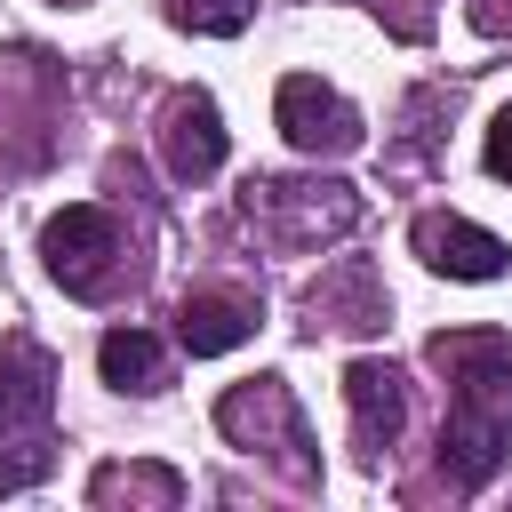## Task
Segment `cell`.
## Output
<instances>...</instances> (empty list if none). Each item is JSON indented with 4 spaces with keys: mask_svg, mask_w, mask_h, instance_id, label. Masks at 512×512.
Wrapping results in <instances>:
<instances>
[{
    "mask_svg": "<svg viewBox=\"0 0 512 512\" xmlns=\"http://www.w3.org/2000/svg\"><path fill=\"white\" fill-rule=\"evenodd\" d=\"M424 360L456 384L448 432H440V472L472 496L512 448V336L504 328H440Z\"/></svg>",
    "mask_w": 512,
    "mask_h": 512,
    "instance_id": "cell-1",
    "label": "cell"
},
{
    "mask_svg": "<svg viewBox=\"0 0 512 512\" xmlns=\"http://www.w3.org/2000/svg\"><path fill=\"white\" fill-rule=\"evenodd\" d=\"M240 216L272 240V248H320V240H336V232H352L360 224V200H352V184H304V176H256L248 184V200H240Z\"/></svg>",
    "mask_w": 512,
    "mask_h": 512,
    "instance_id": "cell-2",
    "label": "cell"
},
{
    "mask_svg": "<svg viewBox=\"0 0 512 512\" xmlns=\"http://www.w3.org/2000/svg\"><path fill=\"white\" fill-rule=\"evenodd\" d=\"M216 424H224L240 448L280 456V464H288V480H312V472H320V464H312L304 408H296V392H288L280 376H248V384H232V392L216 400Z\"/></svg>",
    "mask_w": 512,
    "mask_h": 512,
    "instance_id": "cell-3",
    "label": "cell"
},
{
    "mask_svg": "<svg viewBox=\"0 0 512 512\" xmlns=\"http://www.w3.org/2000/svg\"><path fill=\"white\" fill-rule=\"evenodd\" d=\"M40 256L72 296H104L112 272H120V216L96 208V200H72L40 224Z\"/></svg>",
    "mask_w": 512,
    "mask_h": 512,
    "instance_id": "cell-4",
    "label": "cell"
},
{
    "mask_svg": "<svg viewBox=\"0 0 512 512\" xmlns=\"http://www.w3.org/2000/svg\"><path fill=\"white\" fill-rule=\"evenodd\" d=\"M272 120H280V136H288L296 152H312V160H320V152H328V160H336V152H360V136H368L360 112H352L328 80H312V72H288V80H280Z\"/></svg>",
    "mask_w": 512,
    "mask_h": 512,
    "instance_id": "cell-5",
    "label": "cell"
},
{
    "mask_svg": "<svg viewBox=\"0 0 512 512\" xmlns=\"http://www.w3.org/2000/svg\"><path fill=\"white\" fill-rule=\"evenodd\" d=\"M408 248H416L432 272H448V280H496V272L512 264V248H504L496 232L464 224V216H416V224H408Z\"/></svg>",
    "mask_w": 512,
    "mask_h": 512,
    "instance_id": "cell-6",
    "label": "cell"
},
{
    "mask_svg": "<svg viewBox=\"0 0 512 512\" xmlns=\"http://www.w3.org/2000/svg\"><path fill=\"white\" fill-rule=\"evenodd\" d=\"M160 160H168L176 184H208V176L224 168V120H216V104H208L200 88L168 104V120H160Z\"/></svg>",
    "mask_w": 512,
    "mask_h": 512,
    "instance_id": "cell-7",
    "label": "cell"
},
{
    "mask_svg": "<svg viewBox=\"0 0 512 512\" xmlns=\"http://www.w3.org/2000/svg\"><path fill=\"white\" fill-rule=\"evenodd\" d=\"M344 400H352V440H360V456L376 464V456L400 440V424H408V392H400L392 360H352V368H344Z\"/></svg>",
    "mask_w": 512,
    "mask_h": 512,
    "instance_id": "cell-8",
    "label": "cell"
},
{
    "mask_svg": "<svg viewBox=\"0 0 512 512\" xmlns=\"http://www.w3.org/2000/svg\"><path fill=\"white\" fill-rule=\"evenodd\" d=\"M176 336H184L192 360H216V352H232V344L256 336V296H240V288H200V296H184Z\"/></svg>",
    "mask_w": 512,
    "mask_h": 512,
    "instance_id": "cell-9",
    "label": "cell"
},
{
    "mask_svg": "<svg viewBox=\"0 0 512 512\" xmlns=\"http://www.w3.org/2000/svg\"><path fill=\"white\" fill-rule=\"evenodd\" d=\"M48 408H56V360L32 344L0 352V424H40Z\"/></svg>",
    "mask_w": 512,
    "mask_h": 512,
    "instance_id": "cell-10",
    "label": "cell"
},
{
    "mask_svg": "<svg viewBox=\"0 0 512 512\" xmlns=\"http://www.w3.org/2000/svg\"><path fill=\"white\" fill-rule=\"evenodd\" d=\"M96 368H104L112 392H160V376H168V360H160V344H152L144 328H104Z\"/></svg>",
    "mask_w": 512,
    "mask_h": 512,
    "instance_id": "cell-11",
    "label": "cell"
},
{
    "mask_svg": "<svg viewBox=\"0 0 512 512\" xmlns=\"http://www.w3.org/2000/svg\"><path fill=\"white\" fill-rule=\"evenodd\" d=\"M88 496H96V504H120V496H152V504H184V480H176L168 464H136V472H128V464H104V472L88 480Z\"/></svg>",
    "mask_w": 512,
    "mask_h": 512,
    "instance_id": "cell-12",
    "label": "cell"
},
{
    "mask_svg": "<svg viewBox=\"0 0 512 512\" xmlns=\"http://www.w3.org/2000/svg\"><path fill=\"white\" fill-rule=\"evenodd\" d=\"M312 312H320L328 328H376V320H384V296L368 288V272H344V288H328V280H320Z\"/></svg>",
    "mask_w": 512,
    "mask_h": 512,
    "instance_id": "cell-13",
    "label": "cell"
},
{
    "mask_svg": "<svg viewBox=\"0 0 512 512\" xmlns=\"http://www.w3.org/2000/svg\"><path fill=\"white\" fill-rule=\"evenodd\" d=\"M168 16H176L184 32H208V40H232V32H248V16H256V0H168Z\"/></svg>",
    "mask_w": 512,
    "mask_h": 512,
    "instance_id": "cell-14",
    "label": "cell"
},
{
    "mask_svg": "<svg viewBox=\"0 0 512 512\" xmlns=\"http://www.w3.org/2000/svg\"><path fill=\"white\" fill-rule=\"evenodd\" d=\"M40 472H48V448H40V440H24V448H8V456H0V496H16V488H32Z\"/></svg>",
    "mask_w": 512,
    "mask_h": 512,
    "instance_id": "cell-15",
    "label": "cell"
},
{
    "mask_svg": "<svg viewBox=\"0 0 512 512\" xmlns=\"http://www.w3.org/2000/svg\"><path fill=\"white\" fill-rule=\"evenodd\" d=\"M488 176H504V184H512V104L488 120Z\"/></svg>",
    "mask_w": 512,
    "mask_h": 512,
    "instance_id": "cell-16",
    "label": "cell"
},
{
    "mask_svg": "<svg viewBox=\"0 0 512 512\" xmlns=\"http://www.w3.org/2000/svg\"><path fill=\"white\" fill-rule=\"evenodd\" d=\"M472 32H488V40H512V0H472Z\"/></svg>",
    "mask_w": 512,
    "mask_h": 512,
    "instance_id": "cell-17",
    "label": "cell"
},
{
    "mask_svg": "<svg viewBox=\"0 0 512 512\" xmlns=\"http://www.w3.org/2000/svg\"><path fill=\"white\" fill-rule=\"evenodd\" d=\"M64 8H80V0H64Z\"/></svg>",
    "mask_w": 512,
    "mask_h": 512,
    "instance_id": "cell-18",
    "label": "cell"
}]
</instances>
